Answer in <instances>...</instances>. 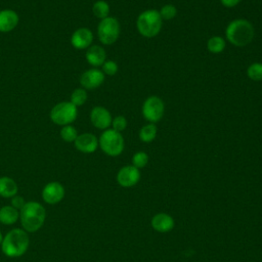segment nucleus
Segmentation results:
<instances>
[{
  "label": "nucleus",
  "mask_w": 262,
  "mask_h": 262,
  "mask_svg": "<svg viewBox=\"0 0 262 262\" xmlns=\"http://www.w3.org/2000/svg\"><path fill=\"white\" fill-rule=\"evenodd\" d=\"M253 25L245 18H236L230 21L225 29V37L229 43L236 47H245L254 39Z\"/></svg>",
  "instance_id": "obj_1"
},
{
  "label": "nucleus",
  "mask_w": 262,
  "mask_h": 262,
  "mask_svg": "<svg viewBox=\"0 0 262 262\" xmlns=\"http://www.w3.org/2000/svg\"><path fill=\"white\" fill-rule=\"evenodd\" d=\"M75 146L78 150L82 152L90 154L96 150L98 146V140L91 133H83L77 136L75 140Z\"/></svg>",
  "instance_id": "obj_13"
},
{
  "label": "nucleus",
  "mask_w": 262,
  "mask_h": 262,
  "mask_svg": "<svg viewBox=\"0 0 262 262\" xmlns=\"http://www.w3.org/2000/svg\"><path fill=\"white\" fill-rule=\"evenodd\" d=\"M86 59L93 67L102 66L105 61V51L101 46H90L86 52Z\"/></svg>",
  "instance_id": "obj_17"
},
{
  "label": "nucleus",
  "mask_w": 262,
  "mask_h": 262,
  "mask_svg": "<svg viewBox=\"0 0 262 262\" xmlns=\"http://www.w3.org/2000/svg\"><path fill=\"white\" fill-rule=\"evenodd\" d=\"M247 76L253 81H262V63L254 62L247 69Z\"/></svg>",
  "instance_id": "obj_23"
},
{
  "label": "nucleus",
  "mask_w": 262,
  "mask_h": 262,
  "mask_svg": "<svg viewBox=\"0 0 262 262\" xmlns=\"http://www.w3.org/2000/svg\"><path fill=\"white\" fill-rule=\"evenodd\" d=\"M86 100H87V93L84 89L78 88L73 91V93L71 95V102L74 105H76V106L82 105L85 103Z\"/></svg>",
  "instance_id": "obj_24"
},
{
  "label": "nucleus",
  "mask_w": 262,
  "mask_h": 262,
  "mask_svg": "<svg viewBox=\"0 0 262 262\" xmlns=\"http://www.w3.org/2000/svg\"><path fill=\"white\" fill-rule=\"evenodd\" d=\"M98 144L104 154L111 157H117L124 149V138L120 132L114 129H106L100 135Z\"/></svg>",
  "instance_id": "obj_5"
},
{
  "label": "nucleus",
  "mask_w": 262,
  "mask_h": 262,
  "mask_svg": "<svg viewBox=\"0 0 262 262\" xmlns=\"http://www.w3.org/2000/svg\"><path fill=\"white\" fill-rule=\"evenodd\" d=\"M163 19L156 9L142 11L136 19V28L139 34L145 38L156 37L162 29Z\"/></svg>",
  "instance_id": "obj_4"
},
{
  "label": "nucleus",
  "mask_w": 262,
  "mask_h": 262,
  "mask_svg": "<svg viewBox=\"0 0 262 262\" xmlns=\"http://www.w3.org/2000/svg\"><path fill=\"white\" fill-rule=\"evenodd\" d=\"M207 48L212 53H221L225 49V40L220 36H212L207 42Z\"/></svg>",
  "instance_id": "obj_21"
},
{
  "label": "nucleus",
  "mask_w": 262,
  "mask_h": 262,
  "mask_svg": "<svg viewBox=\"0 0 262 262\" xmlns=\"http://www.w3.org/2000/svg\"><path fill=\"white\" fill-rule=\"evenodd\" d=\"M20 222L26 231L34 232L41 228L45 221L44 207L38 202H28L19 211Z\"/></svg>",
  "instance_id": "obj_2"
},
{
  "label": "nucleus",
  "mask_w": 262,
  "mask_h": 262,
  "mask_svg": "<svg viewBox=\"0 0 262 262\" xmlns=\"http://www.w3.org/2000/svg\"><path fill=\"white\" fill-rule=\"evenodd\" d=\"M92 11H93V14L100 18V19H103L105 17L108 16V12H110V5L107 4V2L103 1V0H98L96 1L94 4H93V7H92Z\"/></svg>",
  "instance_id": "obj_22"
},
{
  "label": "nucleus",
  "mask_w": 262,
  "mask_h": 262,
  "mask_svg": "<svg viewBox=\"0 0 262 262\" xmlns=\"http://www.w3.org/2000/svg\"><path fill=\"white\" fill-rule=\"evenodd\" d=\"M17 192L16 182L9 177L0 178V195L3 198H12Z\"/></svg>",
  "instance_id": "obj_18"
},
{
  "label": "nucleus",
  "mask_w": 262,
  "mask_h": 262,
  "mask_svg": "<svg viewBox=\"0 0 262 262\" xmlns=\"http://www.w3.org/2000/svg\"><path fill=\"white\" fill-rule=\"evenodd\" d=\"M112 126H113L114 130L118 131V132H121V131L126 129V127H127V120H126V118L124 116H117L115 119H113Z\"/></svg>",
  "instance_id": "obj_28"
},
{
  "label": "nucleus",
  "mask_w": 262,
  "mask_h": 262,
  "mask_svg": "<svg viewBox=\"0 0 262 262\" xmlns=\"http://www.w3.org/2000/svg\"><path fill=\"white\" fill-rule=\"evenodd\" d=\"M162 19H165V20H170V19H173L176 14H177V9L174 5L172 4H166L164 5L161 10L159 11Z\"/></svg>",
  "instance_id": "obj_27"
},
{
  "label": "nucleus",
  "mask_w": 262,
  "mask_h": 262,
  "mask_svg": "<svg viewBox=\"0 0 262 262\" xmlns=\"http://www.w3.org/2000/svg\"><path fill=\"white\" fill-rule=\"evenodd\" d=\"M19 216V212L12 206H4L0 209V222L6 225H10L16 222Z\"/></svg>",
  "instance_id": "obj_19"
},
{
  "label": "nucleus",
  "mask_w": 262,
  "mask_h": 262,
  "mask_svg": "<svg viewBox=\"0 0 262 262\" xmlns=\"http://www.w3.org/2000/svg\"><path fill=\"white\" fill-rule=\"evenodd\" d=\"M151 226L158 232H168L173 229L174 220L166 213H158L151 219Z\"/></svg>",
  "instance_id": "obj_15"
},
{
  "label": "nucleus",
  "mask_w": 262,
  "mask_h": 262,
  "mask_svg": "<svg viewBox=\"0 0 262 262\" xmlns=\"http://www.w3.org/2000/svg\"><path fill=\"white\" fill-rule=\"evenodd\" d=\"M97 35L99 41L104 45L115 43L120 35V25L117 18L107 16L100 20L97 27Z\"/></svg>",
  "instance_id": "obj_6"
},
{
  "label": "nucleus",
  "mask_w": 262,
  "mask_h": 262,
  "mask_svg": "<svg viewBox=\"0 0 262 262\" xmlns=\"http://www.w3.org/2000/svg\"><path fill=\"white\" fill-rule=\"evenodd\" d=\"M30 241L28 233L24 229L14 228L10 230L1 244L3 253L8 257H19L28 250Z\"/></svg>",
  "instance_id": "obj_3"
},
{
  "label": "nucleus",
  "mask_w": 262,
  "mask_h": 262,
  "mask_svg": "<svg viewBox=\"0 0 262 262\" xmlns=\"http://www.w3.org/2000/svg\"><path fill=\"white\" fill-rule=\"evenodd\" d=\"M147 162H148V156L144 151H137L132 157V165L137 169L145 167Z\"/></svg>",
  "instance_id": "obj_26"
},
{
  "label": "nucleus",
  "mask_w": 262,
  "mask_h": 262,
  "mask_svg": "<svg viewBox=\"0 0 262 262\" xmlns=\"http://www.w3.org/2000/svg\"><path fill=\"white\" fill-rule=\"evenodd\" d=\"M2 241H3V235H2V233L0 232V245L2 244Z\"/></svg>",
  "instance_id": "obj_32"
},
{
  "label": "nucleus",
  "mask_w": 262,
  "mask_h": 262,
  "mask_svg": "<svg viewBox=\"0 0 262 262\" xmlns=\"http://www.w3.org/2000/svg\"><path fill=\"white\" fill-rule=\"evenodd\" d=\"M118 72V64L114 60H105L102 64V73L108 76H114Z\"/></svg>",
  "instance_id": "obj_29"
},
{
  "label": "nucleus",
  "mask_w": 262,
  "mask_h": 262,
  "mask_svg": "<svg viewBox=\"0 0 262 262\" xmlns=\"http://www.w3.org/2000/svg\"><path fill=\"white\" fill-rule=\"evenodd\" d=\"M104 81V74L97 69L86 71L80 77L81 85L86 89H94L99 87Z\"/></svg>",
  "instance_id": "obj_12"
},
{
  "label": "nucleus",
  "mask_w": 262,
  "mask_h": 262,
  "mask_svg": "<svg viewBox=\"0 0 262 262\" xmlns=\"http://www.w3.org/2000/svg\"><path fill=\"white\" fill-rule=\"evenodd\" d=\"M165 105L163 100L158 96L147 97L142 104V115L149 123L159 122L164 115Z\"/></svg>",
  "instance_id": "obj_8"
},
{
  "label": "nucleus",
  "mask_w": 262,
  "mask_h": 262,
  "mask_svg": "<svg viewBox=\"0 0 262 262\" xmlns=\"http://www.w3.org/2000/svg\"><path fill=\"white\" fill-rule=\"evenodd\" d=\"M93 41L92 32L87 28H80L74 32L71 38L72 45L77 49H84L91 45Z\"/></svg>",
  "instance_id": "obj_14"
},
{
  "label": "nucleus",
  "mask_w": 262,
  "mask_h": 262,
  "mask_svg": "<svg viewBox=\"0 0 262 262\" xmlns=\"http://www.w3.org/2000/svg\"><path fill=\"white\" fill-rule=\"evenodd\" d=\"M157 132H158L157 126L154 123H148L140 129L139 138L143 142H146V143L151 142L156 138Z\"/></svg>",
  "instance_id": "obj_20"
},
{
  "label": "nucleus",
  "mask_w": 262,
  "mask_h": 262,
  "mask_svg": "<svg viewBox=\"0 0 262 262\" xmlns=\"http://www.w3.org/2000/svg\"><path fill=\"white\" fill-rule=\"evenodd\" d=\"M52 122L57 125H68L77 118V106L71 101H62L54 105L50 112Z\"/></svg>",
  "instance_id": "obj_7"
},
{
  "label": "nucleus",
  "mask_w": 262,
  "mask_h": 262,
  "mask_svg": "<svg viewBox=\"0 0 262 262\" xmlns=\"http://www.w3.org/2000/svg\"><path fill=\"white\" fill-rule=\"evenodd\" d=\"M242 0H220L221 4L224 6V7H227V8H232L234 6H236L237 4H239Z\"/></svg>",
  "instance_id": "obj_31"
},
{
  "label": "nucleus",
  "mask_w": 262,
  "mask_h": 262,
  "mask_svg": "<svg viewBox=\"0 0 262 262\" xmlns=\"http://www.w3.org/2000/svg\"><path fill=\"white\" fill-rule=\"evenodd\" d=\"M18 24L16 12L10 9L0 11V32H10Z\"/></svg>",
  "instance_id": "obj_16"
},
{
  "label": "nucleus",
  "mask_w": 262,
  "mask_h": 262,
  "mask_svg": "<svg viewBox=\"0 0 262 262\" xmlns=\"http://www.w3.org/2000/svg\"><path fill=\"white\" fill-rule=\"evenodd\" d=\"M60 136L64 141L68 142H72L75 141L78 134H77V130L71 126V125H66L64 127H62V129L60 130Z\"/></svg>",
  "instance_id": "obj_25"
},
{
  "label": "nucleus",
  "mask_w": 262,
  "mask_h": 262,
  "mask_svg": "<svg viewBox=\"0 0 262 262\" xmlns=\"http://www.w3.org/2000/svg\"><path fill=\"white\" fill-rule=\"evenodd\" d=\"M90 120L94 127L98 129H107L112 124V115L103 106H95L90 113Z\"/></svg>",
  "instance_id": "obj_11"
},
{
  "label": "nucleus",
  "mask_w": 262,
  "mask_h": 262,
  "mask_svg": "<svg viewBox=\"0 0 262 262\" xmlns=\"http://www.w3.org/2000/svg\"><path fill=\"white\" fill-rule=\"evenodd\" d=\"M140 179L139 169L133 165L124 166L121 168L117 174V181L123 187L134 186Z\"/></svg>",
  "instance_id": "obj_9"
},
{
  "label": "nucleus",
  "mask_w": 262,
  "mask_h": 262,
  "mask_svg": "<svg viewBox=\"0 0 262 262\" xmlns=\"http://www.w3.org/2000/svg\"><path fill=\"white\" fill-rule=\"evenodd\" d=\"M64 196V188L59 182H49L42 190V198L47 204L53 205L60 202Z\"/></svg>",
  "instance_id": "obj_10"
},
{
  "label": "nucleus",
  "mask_w": 262,
  "mask_h": 262,
  "mask_svg": "<svg viewBox=\"0 0 262 262\" xmlns=\"http://www.w3.org/2000/svg\"><path fill=\"white\" fill-rule=\"evenodd\" d=\"M11 204H12V207H14L15 209H21L23 207H24V205L26 204V202H25V200L21 198V196H19V195H14V196H12V200H11Z\"/></svg>",
  "instance_id": "obj_30"
}]
</instances>
